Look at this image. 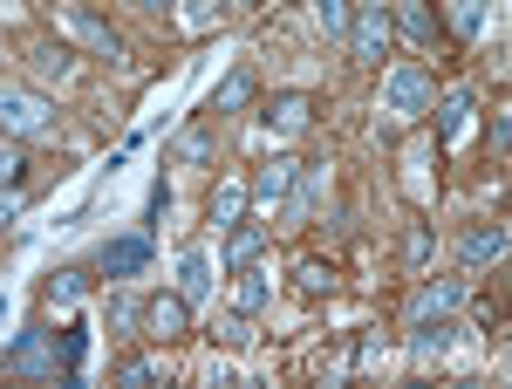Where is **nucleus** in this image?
Masks as SVG:
<instances>
[{
	"instance_id": "obj_1",
	"label": "nucleus",
	"mask_w": 512,
	"mask_h": 389,
	"mask_svg": "<svg viewBox=\"0 0 512 389\" xmlns=\"http://www.w3.org/2000/svg\"><path fill=\"white\" fill-rule=\"evenodd\" d=\"M0 369H7V376H48V383H55V369H69V342L55 349L48 328H21L14 349L0 355Z\"/></svg>"
},
{
	"instance_id": "obj_2",
	"label": "nucleus",
	"mask_w": 512,
	"mask_h": 389,
	"mask_svg": "<svg viewBox=\"0 0 512 389\" xmlns=\"http://www.w3.org/2000/svg\"><path fill=\"white\" fill-rule=\"evenodd\" d=\"M55 130V103L35 89H0V137H48Z\"/></svg>"
},
{
	"instance_id": "obj_3",
	"label": "nucleus",
	"mask_w": 512,
	"mask_h": 389,
	"mask_svg": "<svg viewBox=\"0 0 512 389\" xmlns=\"http://www.w3.org/2000/svg\"><path fill=\"white\" fill-rule=\"evenodd\" d=\"M431 103H437L431 69H417V62H396L390 76H383V110H390V117H424Z\"/></svg>"
},
{
	"instance_id": "obj_4",
	"label": "nucleus",
	"mask_w": 512,
	"mask_h": 389,
	"mask_svg": "<svg viewBox=\"0 0 512 389\" xmlns=\"http://www.w3.org/2000/svg\"><path fill=\"white\" fill-rule=\"evenodd\" d=\"M390 7H383V0H362V7H349V55L355 62H383V48H390Z\"/></svg>"
},
{
	"instance_id": "obj_5",
	"label": "nucleus",
	"mask_w": 512,
	"mask_h": 389,
	"mask_svg": "<svg viewBox=\"0 0 512 389\" xmlns=\"http://www.w3.org/2000/svg\"><path fill=\"white\" fill-rule=\"evenodd\" d=\"M506 219H472V226H465V239H458V253H465V260H472V267H499V260H506Z\"/></svg>"
},
{
	"instance_id": "obj_6",
	"label": "nucleus",
	"mask_w": 512,
	"mask_h": 389,
	"mask_svg": "<svg viewBox=\"0 0 512 389\" xmlns=\"http://www.w3.org/2000/svg\"><path fill=\"white\" fill-rule=\"evenodd\" d=\"M62 28H69V35H76L82 48H96L103 62H123V41L110 35V21H96L89 7H62Z\"/></svg>"
},
{
	"instance_id": "obj_7",
	"label": "nucleus",
	"mask_w": 512,
	"mask_h": 389,
	"mask_svg": "<svg viewBox=\"0 0 512 389\" xmlns=\"http://www.w3.org/2000/svg\"><path fill=\"white\" fill-rule=\"evenodd\" d=\"M96 267L110 273V280H123V273L151 267V233H130V239H110L103 253H96Z\"/></svg>"
},
{
	"instance_id": "obj_8",
	"label": "nucleus",
	"mask_w": 512,
	"mask_h": 389,
	"mask_svg": "<svg viewBox=\"0 0 512 389\" xmlns=\"http://www.w3.org/2000/svg\"><path fill=\"white\" fill-rule=\"evenodd\" d=\"M144 328L164 335V342H178V335L192 328V301H185V294H158V301L144 308Z\"/></svg>"
},
{
	"instance_id": "obj_9",
	"label": "nucleus",
	"mask_w": 512,
	"mask_h": 389,
	"mask_svg": "<svg viewBox=\"0 0 512 389\" xmlns=\"http://www.w3.org/2000/svg\"><path fill=\"white\" fill-rule=\"evenodd\" d=\"M253 96H260V76H253V69H233V76L212 89L205 117H233V110H246V103H253Z\"/></svg>"
},
{
	"instance_id": "obj_10",
	"label": "nucleus",
	"mask_w": 512,
	"mask_h": 389,
	"mask_svg": "<svg viewBox=\"0 0 512 389\" xmlns=\"http://www.w3.org/2000/svg\"><path fill=\"white\" fill-rule=\"evenodd\" d=\"M451 342H458L451 314H417V328H410V355H424V362H431V355H444Z\"/></svg>"
},
{
	"instance_id": "obj_11",
	"label": "nucleus",
	"mask_w": 512,
	"mask_h": 389,
	"mask_svg": "<svg viewBox=\"0 0 512 389\" xmlns=\"http://www.w3.org/2000/svg\"><path fill=\"white\" fill-rule=\"evenodd\" d=\"M287 192H294V164H287V157H274V164H260V178L246 185V198H253V205H280Z\"/></svg>"
},
{
	"instance_id": "obj_12",
	"label": "nucleus",
	"mask_w": 512,
	"mask_h": 389,
	"mask_svg": "<svg viewBox=\"0 0 512 389\" xmlns=\"http://www.w3.org/2000/svg\"><path fill=\"white\" fill-rule=\"evenodd\" d=\"M260 253H267V226H253V219H239L233 226V239H226V267H253V260H260Z\"/></svg>"
},
{
	"instance_id": "obj_13",
	"label": "nucleus",
	"mask_w": 512,
	"mask_h": 389,
	"mask_svg": "<svg viewBox=\"0 0 512 389\" xmlns=\"http://www.w3.org/2000/svg\"><path fill=\"white\" fill-rule=\"evenodd\" d=\"M472 110H478V96H472V89H451V96L437 103V137H444V144H451V137H465Z\"/></svg>"
},
{
	"instance_id": "obj_14",
	"label": "nucleus",
	"mask_w": 512,
	"mask_h": 389,
	"mask_svg": "<svg viewBox=\"0 0 512 389\" xmlns=\"http://www.w3.org/2000/svg\"><path fill=\"white\" fill-rule=\"evenodd\" d=\"M308 117H315V96H301V89H287V96L267 103V123L274 130H308Z\"/></svg>"
},
{
	"instance_id": "obj_15",
	"label": "nucleus",
	"mask_w": 512,
	"mask_h": 389,
	"mask_svg": "<svg viewBox=\"0 0 512 389\" xmlns=\"http://www.w3.org/2000/svg\"><path fill=\"white\" fill-rule=\"evenodd\" d=\"M178 294H185L192 308H198V301H205V294H212V260H205L198 246H192V253H185V260H178Z\"/></svg>"
},
{
	"instance_id": "obj_16",
	"label": "nucleus",
	"mask_w": 512,
	"mask_h": 389,
	"mask_svg": "<svg viewBox=\"0 0 512 389\" xmlns=\"http://www.w3.org/2000/svg\"><path fill=\"white\" fill-rule=\"evenodd\" d=\"M390 28H403L410 41H424V48H431V41H437V14L424 7V0H403V7L390 14Z\"/></svg>"
},
{
	"instance_id": "obj_17",
	"label": "nucleus",
	"mask_w": 512,
	"mask_h": 389,
	"mask_svg": "<svg viewBox=\"0 0 512 389\" xmlns=\"http://www.w3.org/2000/svg\"><path fill=\"white\" fill-rule=\"evenodd\" d=\"M233 301H239V314H260L267 301H274V273H253V267H239Z\"/></svg>"
},
{
	"instance_id": "obj_18",
	"label": "nucleus",
	"mask_w": 512,
	"mask_h": 389,
	"mask_svg": "<svg viewBox=\"0 0 512 389\" xmlns=\"http://www.w3.org/2000/svg\"><path fill=\"white\" fill-rule=\"evenodd\" d=\"M492 21V0H451V35L458 41H478Z\"/></svg>"
},
{
	"instance_id": "obj_19",
	"label": "nucleus",
	"mask_w": 512,
	"mask_h": 389,
	"mask_svg": "<svg viewBox=\"0 0 512 389\" xmlns=\"http://www.w3.org/2000/svg\"><path fill=\"white\" fill-rule=\"evenodd\" d=\"M294 185H301V198H294V212L308 219L321 205V185H328V157H315V164H294Z\"/></svg>"
},
{
	"instance_id": "obj_20",
	"label": "nucleus",
	"mask_w": 512,
	"mask_h": 389,
	"mask_svg": "<svg viewBox=\"0 0 512 389\" xmlns=\"http://www.w3.org/2000/svg\"><path fill=\"white\" fill-rule=\"evenodd\" d=\"M458 301H465V280H431L417 294V314H458Z\"/></svg>"
},
{
	"instance_id": "obj_21",
	"label": "nucleus",
	"mask_w": 512,
	"mask_h": 389,
	"mask_svg": "<svg viewBox=\"0 0 512 389\" xmlns=\"http://www.w3.org/2000/svg\"><path fill=\"white\" fill-rule=\"evenodd\" d=\"M82 287H89V273H82V267H62L55 280H48V308H76Z\"/></svg>"
},
{
	"instance_id": "obj_22",
	"label": "nucleus",
	"mask_w": 512,
	"mask_h": 389,
	"mask_svg": "<svg viewBox=\"0 0 512 389\" xmlns=\"http://www.w3.org/2000/svg\"><path fill=\"white\" fill-rule=\"evenodd\" d=\"M246 219V185H219L212 192V226H239Z\"/></svg>"
},
{
	"instance_id": "obj_23",
	"label": "nucleus",
	"mask_w": 512,
	"mask_h": 389,
	"mask_svg": "<svg viewBox=\"0 0 512 389\" xmlns=\"http://www.w3.org/2000/svg\"><path fill=\"white\" fill-rule=\"evenodd\" d=\"M294 287H301L308 301H321V294H335V267H321V260H301V267H294Z\"/></svg>"
},
{
	"instance_id": "obj_24",
	"label": "nucleus",
	"mask_w": 512,
	"mask_h": 389,
	"mask_svg": "<svg viewBox=\"0 0 512 389\" xmlns=\"http://www.w3.org/2000/svg\"><path fill=\"white\" fill-rule=\"evenodd\" d=\"M103 321H110V335H130V328H144V308H137L130 294H110V314H103Z\"/></svg>"
},
{
	"instance_id": "obj_25",
	"label": "nucleus",
	"mask_w": 512,
	"mask_h": 389,
	"mask_svg": "<svg viewBox=\"0 0 512 389\" xmlns=\"http://www.w3.org/2000/svg\"><path fill=\"white\" fill-rule=\"evenodd\" d=\"M308 7H315V21L328 28V41L349 35V0H308Z\"/></svg>"
},
{
	"instance_id": "obj_26",
	"label": "nucleus",
	"mask_w": 512,
	"mask_h": 389,
	"mask_svg": "<svg viewBox=\"0 0 512 389\" xmlns=\"http://www.w3.org/2000/svg\"><path fill=\"white\" fill-rule=\"evenodd\" d=\"M28 62H35V76H69V48H48V41H35V48H28Z\"/></svg>"
},
{
	"instance_id": "obj_27",
	"label": "nucleus",
	"mask_w": 512,
	"mask_h": 389,
	"mask_svg": "<svg viewBox=\"0 0 512 389\" xmlns=\"http://www.w3.org/2000/svg\"><path fill=\"white\" fill-rule=\"evenodd\" d=\"M178 157H185V164H205V157H212V130H205V123H192V130L178 137Z\"/></svg>"
},
{
	"instance_id": "obj_28",
	"label": "nucleus",
	"mask_w": 512,
	"mask_h": 389,
	"mask_svg": "<svg viewBox=\"0 0 512 389\" xmlns=\"http://www.w3.org/2000/svg\"><path fill=\"white\" fill-rule=\"evenodd\" d=\"M117 383H123V389H144V383H158V362H151V355H130V362L117 369Z\"/></svg>"
},
{
	"instance_id": "obj_29",
	"label": "nucleus",
	"mask_w": 512,
	"mask_h": 389,
	"mask_svg": "<svg viewBox=\"0 0 512 389\" xmlns=\"http://www.w3.org/2000/svg\"><path fill=\"white\" fill-rule=\"evenodd\" d=\"M219 7H226V0H185V14H178V21H185L192 35H205V28L219 21Z\"/></svg>"
},
{
	"instance_id": "obj_30",
	"label": "nucleus",
	"mask_w": 512,
	"mask_h": 389,
	"mask_svg": "<svg viewBox=\"0 0 512 389\" xmlns=\"http://www.w3.org/2000/svg\"><path fill=\"white\" fill-rule=\"evenodd\" d=\"M219 342H226V349H246V342H253V314H226V321H219Z\"/></svg>"
},
{
	"instance_id": "obj_31",
	"label": "nucleus",
	"mask_w": 512,
	"mask_h": 389,
	"mask_svg": "<svg viewBox=\"0 0 512 389\" xmlns=\"http://www.w3.org/2000/svg\"><path fill=\"white\" fill-rule=\"evenodd\" d=\"M21 178H28V157L14 144H0V185H21Z\"/></svg>"
},
{
	"instance_id": "obj_32",
	"label": "nucleus",
	"mask_w": 512,
	"mask_h": 389,
	"mask_svg": "<svg viewBox=\"0 0 512 389\" xmlns=\"http://www.w3.org/2000/svg\"><path fill=\"white\" fill-rule=\"evenodd\" d=\"M21 219V192H0V226H14Z\"/></svg>"
},
{
	"instance_id": "obj_33",
	"label": "nucleus",
	"mask_w": 512,
	"mask_h": 389,
	"mask_svg": "<svg viewBox=\"0 0 512 389\" xmlns=\"http://www.w3.org/2000/svg\"><path fill=\"white\" fill-rule=\"evenodd\" d=\"M137 7H151V14H158V7H171V0H137Z\"/></svg>"
},
{
	"instance_id": "obj_34",
	"label": "nucleus",
	"mask_w": 512,
	"mask_h": 389,
	"mask_svg": "<svg viewBox=\"0 0 512 389\" xmlns=\"http://www.w3.org/2000/svg\"><path fill=\"white\" fill-rule=\"evenodd\" d=\"M287 7H308V0H287Z\"/></svg>"
}]
</instances>
